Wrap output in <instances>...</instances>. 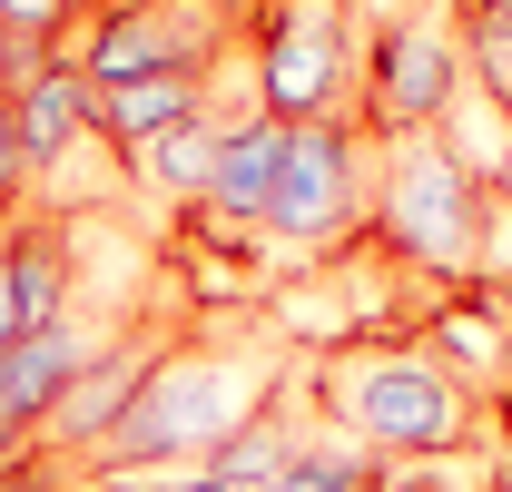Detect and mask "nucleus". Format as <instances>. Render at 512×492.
Returning <instances> with one entry per match:
<instances>
[{"label":"nucleus","mask_w":512,"mask_h":492,"mask_svg":"<svg viewBox=\"0 0 512 492\" xmlns=\"http://www.w3.org/2000/svg\"><path fill=\"white\" fill-rule=\"evenodd\" d=\"M286 374L296 365H286L276 345H256V335H168V355L148 365L138 404L119 414V433L89 453V473H99V483H158L168 463L197 473Z\"/></svg>","instance_id":"obj_1"},{"label":"nucleus","mask_w":512,"mask_h":492,"mask_svg":"<svg viewBox=\"0 0 512 492\" xmlns=\"http://www.w3.org/2000/svg\"><path fill=\"white\" fill-rule=\"evenodd\" d=\"M296 384L316 394V414L345 443H365L375 463H444L473 443V394L453 384L444 355L394 345V335H355L296 365Z\"/></svg>","instance_id":"obj_2"},{"label":"nucleus","mask_w":512,"mask_h":492,"mask_svg":"<svg viewBox=\"0 0 512 492\" xmlns=\"http://www.w3.org/2000/svg\"><path fill=\"white\" fill-rule=\"evenodd\" d=\"M493 227H503L493 187L473 178L434 128H414V138H375V217H365V237H375L394 266L463 286V276L493 266Z\"/></svg>","instance_id":"obj_3"},{"label":"nucleus","mask_w":512,"mask_h":492,"mask_svg":"<svg viewBox=\"0 0 512 492\" xmlns=\"http://www.w3.org/2000/svg\"><path fill=\"white\" fill-rule=\"evenodd\" d=\"M375 217V128L365 119H306L286 128V168H276V207L266 237L286 256H345Z\"/></svg>","instance_id":"obj_4"},{"label":"nucleus","mask_w":512,"mask_h":492,"mask_svg":"<svg viewBox=\"0 0 512 492\" xmlns=\"http://www.w3.org/2000/svg\"><path fill=\"white\" fill-rule=\"evenodd\" d=\"M365 79V30L355 0H266L256 10V109L286 128L306 119H355Z\"/></svg>","instance_id":"obj_5"},{"label":"nucleus","mask_w":512,"mask_h":492,"mask_svg":"<svg viewBox=\"0 0 512 492\" xmlns=\"http://www.w3.org/2000/svg\"><path fill=\"white\" fill-rule=\"evenodd\" d=\"M463 99V20L453 0L434 10H404L365 30V79H355V119L375 138H414V128H444V109Z\"/></svg>","instance_id":"obj_6"},{"label":"nucleus","mask_w":512,"mask_h":492,"mask_svg":"<svg viewBox=\"0 0 512 492\" xmlns=\"http://www.w3.org/2000/svg\"><path fill=\"white\" fill-rule=\"evenodd\" d=\"M237 30V0H99L89 30L69 40V60L89 89H128V79H168V69H217Z\"/></svg>","instance_id":"obj_7"},{"label":"nucleus","mask_w":512,"mask_h":492,"mask_svg":"<svg viewBox=\"0 0 512 492\" xmlns=\"http://www.w3.org/2000/svg\"><path fill=\"white\" fill-rule=\"evenodd\" d=\"M0 99H10V128H20L30 187H50L79 148H109V138H99V89L79 79V60H40L20 89H0Z\"/></svg>","instance_id":"obj_8"},{"label":"nucleus","mask_w":512,"mask_h":492,"mask_svg":"<svg viewBox=\"0 0 512 492\" xmlns=\"http://www.w3.org/2000/svg\"><path fill=\"white\" fill-rule=\"evenodd\" d=\"M168 355V335L158 325H128V335H99V355L79 365V384H69V404L50 414V433H60L69 453H99L109 433H119V414L138 404V384H148V365Z\"/></svg>","instance_id":"obj_9"},{"label":"nucleus","mask_w":512,"mask_h":492,"mask_svg":"<svg viewBox=\"0 0 512 492\" xmlns=\"http://www.w3.org/2000/svg\"><path fill=\"white\" fill-rule=\"evenodd\" d=\"M276 168H286V119H266V109H247V119H227V138H217V178H207V227L237 246V237H266V207H276Z\"/></svg>","instance_id":"obj_10"},{"label":"nucleus","mask_w":512,"mask_h":492,"mask_svg":"<svg viewBox=\"0 0 512 492\" xmlns=\"http://www.w3.org/2000/svg\"><path fill=\"white\" fill-rule=\"evenodd\" d=\"M207 79H217V69H168V79H128V89H99V138H109L119 158H138V148H158L168 128L217 119V109H207Z\"/></svg>","instance_id":"obj_11"},{"label":"nucleus","mask_w":512,"mask_h":492,"mask_svg":"<svg viewBox=\"0 0 512 492\" xmlns=\"http://www.w3.org/2000/svg\"><path fill=\"white\" fill-rule=\"evenodd\" d=\"M266 492H394V463H375L365 443H345V433L316 414V433L296 443V463H286Z\"/></svg>","instance_id":"obj_12"},{"label":"nucleus","mask_w":512,"mask_h":492,"mask_svg":"<svg viewBox=\"0 0 512 492\" xmlns=\"http://www.w3.org/2000/svg\"><path fill=\"white\" fill-rule=\"evenodd\" d=\"M217 138H227V119H197V128H168L158 148H138L128 158V178L138 187H158V197H207V178H217Z\"/></svg>","instance_id":"obj_13"},{"label":"nucleus","mask_w":512,"mask_h":492,"mask_svg":"<svg viewBox=\"0 0 512 492\" xmlns=\"http://www.w3.org/2000/svg\"><path fill=\"white\" fill-rule=\"evenodd\" d=\"M463 20V79L512 119V0H453Z\"/></svg>","instance_id":"obj_14"},{"label":"nucleus","mask_w":512,"mask_h":492,"mask_svg":"<svg viewBox=\"0 0 512 492\" xmlns=\"http://www.w3.org/2000/svg\"><path fill=\"white\" fill-rule=\"evenodd\" d=\"M79 0H0V50H69Z\"/></svg>","instance_id":"obj_15"},{"label":"nucleus","mask_w":512,"mask_h":492,"mask_svg":"<svg viewBox=\"0 0 512 492\" xmlns=\"http://www.w3.org/2000/svg\"><path fill=\"white\" fill-rule=\"evenodd\" d=\"M30 197V158H20V128H10V99H0V217Z\"/></svg>","instance_id":"obj_16"},{"label":"nucleus","mask_w":512,"mask_h":492,"mask_svg":"<svg viewBox=\"0 0 512 492\" xmlns=\"http://www.w3.org/2000/svg\"><path fill=\"white\" fill-rule=\"evenodd\" d=\"M148 492H247V483H207V473H178V483H148Z\"/></svg>","instance_id":"obj_17"},{"label":"nucleus","mask_w":512,"mask_h":492,"mask_svg":"<svg viewBox=\"0 0 512 492\" xmlns=\"http://www.w3.org/2000/svg\"><path fill=\"white\" fill-rule=\"evenodd\" d=\"M375 20H404V10H434V0H365Z\"/></svg>","instance_id":"obj_18"},{"label":"nucleus","mask_w":512,"mask_h":492,"mask_svg":"<svg viewBox=\"0 0 512 492\" xmlns=\"http://www.w3.org/2000/svg\"><path fill=\"white\" fill-rule=\"evenodd\" d=\"M493 207H503V217H512V158H503V178H493Z\"/></svg>","instance_id":"obj_19"},{"label":"nucleus","mask_w":512,"mask_h":492,"mask_svg":"<svg viewBox=\"0 0 512 492\" xmlns=\"http://www.w3.org/2000/svg\"><path fill=\"white\" fill-rule=\"evenodd\" d=\"M0 237H10V217H0Z\"/></svg>","instance_id":"obj_20"}]
</instances>
